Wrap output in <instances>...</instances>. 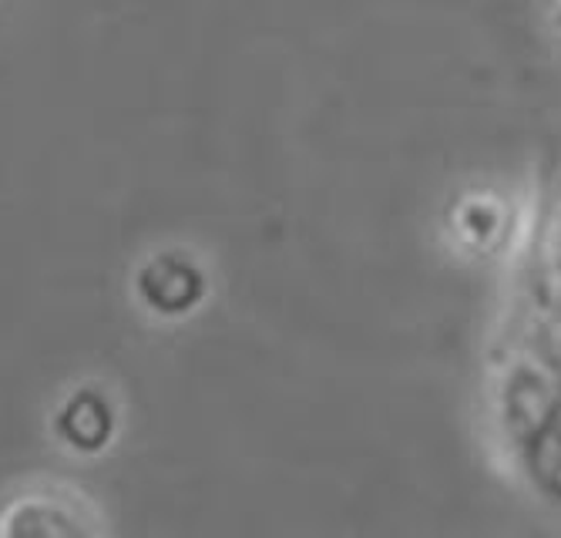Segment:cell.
I'll return each mask as SVG.
<instances>
[{
  "label": "cell",
  "instance_id": "1",
  "mask_svg": "<svg viewBox=\"0 0 561 538\" xmlns=\"http://www.w3.org/2000/svg\"><path fill=\"white\" fill-rule=\"evenodd\" d=\"M551 279H554V297L561 300V222L554 229V239H551Z\"/></svg>",
  "mask_w": 561,
  "mask_h": 538
}]
</instances>
